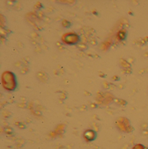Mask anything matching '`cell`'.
I'll list each match as a JSON object with an SVG mask.
<instances>
[{"label": "cell", "instance_id": "6", "mask_svg": "<svg viewBox=\"0 0 148 149\" xmlns=\"http://www.w3.org/2000/svg\"><path fill=\"white\" fill-rule=\"evenodd\" d=\"M62 26L64 27V28H69V27L71 26V23L67 21V20H63L62 22Z\"/></svg>", "mask_w": 148, "mask_h": 149}, {"label": "cell", "instance_id": "5", "mask_svg": "<svg viewBox=\"0 0 148 149\" xmlns=\"http://www.w3.org/2000/svg\"><path fill=\"white\" fill-rule=\"evenodd\" d=\"M126 36H127V33L125 31V30H123V29L120 30V31H119L117 34L118 38V39H120V40H125L126 38Z\"/></svg>", "mask_w": 148, "mask_h": 149}, {"label": "cell", "instance_id": "4", "mask_svg": "<svg viewBox=\"0 0 148 149\" xmlns=\"http://www.w3.org/2000/svg\"><path fill=\"white\" fill-rule=\"evenodd\" d=\"M84 138L88 141H92L97 138V133L93 130H87L83 133Z\"/></svg>", "mask_w": 148, "mask_h": 149}, {"label": "cell", "instance_id": "2", "mask_svg": "<svg viewBox=\"0 0 148 149\" xmlns=\"http://www.w3.org/2000/svg\"><path fill=\"white\" fill-rule=\"evenodd\" d=\"M61 40L67 45H74L80 43V36L75 33H67L62 35Z\"/></svg>", "mask_w": 148, "mask_h": 149}, {"label": "cell", "instance_id": "3", "mask_svg": "<svg viewBox=\"0 0 148 149\" xmlns=\"http://www.w3.org/2000/svg\"><path fill=\"white\" fill-rule=\"evenodd\" d=\"M116 125L122 131L129 133L133 130V128L131 127L129 123V120L126 118H120L116 122Z\"/></svg>", "mask_w": 148, "mask_h": 149}, {"label": "cell", "instance_id": "1", "mask_svg": "<svg viewBox=\"0 0 148 149\" xmlns=\"http://www.w3.org/2000/svg\"><path fill=\"white\" fill-rule=\"evenodd\" d=\"M1 82L3 87L9 91H15L18 86L15 74L9 71H6L2 74Z\"/></svg>", "mask_w": 148, "mask_h": 149}, {"label": "cell", "instance_id": "7", "mask_svg": "<svg viewBox=\"0 0 148 149\" xmlns=\"http://www.w3.org/2000/svg\"><path fill=\"white\" fill-rule=\"evenodd\" d=\"M132 149H146V147L144 146L142 144H136V145H134Z\"/></svg>", "mask_w": 148, "mask_h": 149}]
</instances>
